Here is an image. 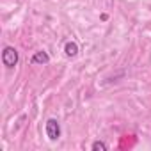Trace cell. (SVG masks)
<instances>
[{"label":"cell","instance_id":"1","mask_svg":"<svg viewBox=\"0 0 151 151\" xmlns=\"http://www.w3.org/2000/svg\"><path fill=\"white\" fill-rule=\"evenodd\" d=\"M2 62H4V66H7V68H14V66L18 64V52H16V48L6 46L4 52H2Z\"/></svg>","mask_w":151,"mask_h":151},{"label":"cell","instance_id":"2","mask_svg":"<svg viewBox=\"0 0 151 151\" xmlns=\"http://www.w3.org/2000/svg\"><path fill=\"white\" fill-rule=\"evenodd\" d=\"M46 135L50 140H57L60 137V124L57 123V119H48L46 121Z\"/></svg>","mask_w":151,"mask_h":151},{"label":"cell","instance_id":"3","mask_svg":"<svg viewBox=\"0 0 151 151\" xmlns=\"http://www.w3.org/2000/svg\"><path fill=\"white\" fill-rule=\"evenodd\" d=\"M32 64H48L50 62V55L46 53V52H36L34 55H32V60H30Z\"/></svg>","mask_w":151,"mask_h":151},{"label":"cell","instance_id":"4","mask_svg":"<svg viewBox=\"0 0 151 151\" xmlns=\"http://www.w3.org/2000/svg\"><path fill=\"white\" fill-rule=\"evenodd\" d=\"M64 52H66L68 57H75V55L78 53V45H77V43H73V41H68L66 46H64Z\"/></svg>","mask_w":151,"mask_h":151},{"label":"cell","instance_id":"5","mask_svg":"<svg viewBox=\"0 0 151 151\" xmlns=\"http://www.w3.org/2000/svg\"><path fill=\"white\" fill-rule=\"evenodd\" d=\"M91 149H93V151H107V144L101 142V140H96V142H93Z\"/></svg>","mask_w":151,"mask_h":151}]
</instances>
